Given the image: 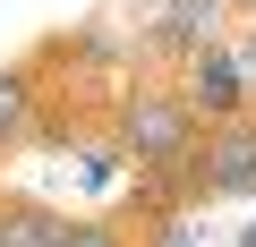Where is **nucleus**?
<instances>
[{
    "label": "nucleus",
    "instance_id": "6e6552de",
    "mask_svg": "<svg viewBox=\"0 0 256 247\" xmlns=\"http://www.w3.org/2000/svg\"><path fill=\"white\" fill-rule=\"evenodd\" d=\"M230 60H239V85H248V102H256V26L230 34Z\"/></svg>",
    "mask_w": 256,
    "mask_h": 247
},
{
    "label": "nucleus",
    "instance_id": "423d86ee",
    "mask_svg": "<svg viewBox=\"0 0 256 247\" xmlns=\"http://www.w3.org/2000/svg\"><path fill=\"white\" fill-rule=\"evenodd\" d=\"M43 137V60H9L0 68V154H18Z\"/></svg>",
    "mask_w": 256,
    "mask_h": 247
},
{
    "label": "nucleus",
    "instance_id": "39448f33",
    "mask_svg": "<svg viewBox=\"0 0 256 247\" xmlns=\"http://www.w3.org/2000/svg\"><path fill=\"white\" fill-rule=\"evenodd\" d=\"M196 179H205V196H239V205L256 196V111L205 128V145H196Z\"/></svg>",
    "mask_w": 256,
    "mask_h": 247
},
{
    "label": "nucleus",
    "instance_id": "f03ea898",
    "mask_svg": "<svg viewBox=\"0 0 256 247\" xmlns=\"http://www.w3.org/2000/svg\"><path fill=\"white\" fill-rule=\"evenodd\" d=\"M205 43H222V0H146L137 9V51L162 68H188Z\"/></svg>",
    "mask_w": 256,
    "mask_h": 247
},
{
    "label": "nucleus",
    "instance_id": "7ed1b4c3",
    "mask_svg": "<svg viewBox=\"0 0 256 247\" xmlns=\"http://www.w3.org/2000/svg\"><path fill=\"white\" fill-rule=\"evenodd\" d=\"M171 230H180V213H162L146 188H128V205H111V213H68V230L52 247H162Z\"/></svg>",
    "mask_w": 256,
    "mask_h": 247
},
{
    "label": "nucleus",
    "instance_id": "0eeeda50",
    "mask_svg": "<svg viewBox=\"0 0 256 247\" xmlns=\"http://www.w3.org/2000/svg\"><path fill=\"white\" fill-rule=\"evenodd\" d=\"M68 230V213L34 188H0V247H52Z\"/></svg>",
    "mask_w": 256,
    "mask_h": 247
},
{
    "label": "nucleus",
    "instance_id": "20e7f679",
    "mask_svg": "<svg viewBox=\"0 0 256 247\" xmlns=\"http://www.w3.org/2000/svg\"><path fill=\"white\" fill-rule=\"evenodd\" d=\"M180 94H188V111L205 119V128H222V119H248V111H256V102H248V85H239L230 34H222V43H205V51L180 68Z\"/></svg>",
    "mask_w": 256,
    "mask_h": 247
},
{
    "label": "nucleus",
    "instance_id": "f257e3e1",
    "mask_svg": "<svg viewBox=\"0 0 256 247\" xmlns=\"http://www.w3.org/2000/svg\"><path fill=\"white\" fill-rule=\"evenodd\" d=\"M205 145V119L188 111L180 77H128L111 94V154L120 162H137V179H171L188 171Z\"/></svg>",
    "mask_w": 256,
    "mask_h": 247
}]
</instances>
